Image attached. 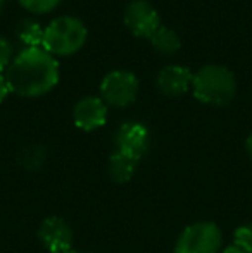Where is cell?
<instances>
[{
  "label": "cell",
  "instance_id": "1",
  "mask_svg": "<svg viewBox=\"0 0 252 253\" xmlns=\"http://www.w3.org/2000/svg\"><path fill=\"white\" fill-rule=\"evenodd\" d=\"M10 93L24 98L44 97L59 83V60L45 48H23L3 71Z\"/></svg>",
  "mask_w": 252,
  "mask_h": 253
},
{
  "label": "cell",
  "instance_id": "2",
  "mask_svg": "<svg viewBox=\"0 0 252 253\" xmlns=\"http://www.w3.org/2000/svg\"><path fill=\"white\" fill-rule=\"evenodd\" d=\"M192 93L201 103L223 107L237 95V78L228 67L219 64H205L194 73Z\"/></svg>",
  "mask_w": 252,
  "mask_h": 253
},
{
  "label": "cell",
  "instance_id": "3",
  "mask_svg": "<svg viewBox=\"0 0 252 253\" xmlns=\"http://www.w3.org/2000/svg\"><path fill=\"white\" fill-rule=\"evenodd\" d=\"M87 38L88 30L80 17L59 16L45 26L42 48H45L55 59L57 57H69L85 47Z\"/></svg>",
  "mask_w": 252,
  "mask_h": 253
},
{
  "label": "cell",
  "instance_id": "4",
  "mask_svg": "<svg viewBox=\"0 0 252 253\" xmlns=\"http://www.w3.org/2000/svg\"><path fill=\"white\" fill-rule=\"evenodd\" d=\"M140 81L131 71H111L101 81V98L107 107H123L131 105L138 97Z\"/></svg>",
  "mask_w": 252,
  "mask_h": 253
},
{
  "label": "cell",
  "instance_id": "5",
  "mask_svg": "<svg viewBox=\"0 0 252 253\" xmlns=\"http://www.w3.org/2000/svg\"><path fill=\"white\" fill-rule=\"evenodd\" d=\"M221 231L212 222H195L178 238L176 253H219Z\"/></svg>",
  "mask_w": 252,
  "mask_h": 253
},
{
  "label": "cell",
  "instance_id": "6",
  "mask_svg": "<svg viewBox=\"0 0 252 253\" xmlns=\"http://www.w3.org/2000/svg\"><path fill=\"white\" fill-rule=\"evenodd\" d=\"M123 21L133 37L147 40H151L152 35L161 28V16L147 0H131L125 7Z\"/></svg>",
  "mask_w": 252,
  "mask_h": 253
},
{
  "label": "cell",
  "instance_id": "7",
  "mask_svg": "<svg viewBox=\"0 0 252 253\" xmlns=\"http://www.w3.org/2000/svg\"><path fill=\"white\" fill-rule=\"evenodd\" d=\"M151 145V133L142 123H125L116 133V152L140 162Z\"/></svg>",
  "mask_w": 252,
  "mask_h": 253
},
{
  "label": "cell",
  "instance_id": "8",
  "mask_svg": "<svg viewBox=\"0 0 252 253\" xmlns=\"http://www.w3.org/2000/svg\"><path fill=\"white\" fill-rule=\"evenodd\" d=\"M73 121L81 131H95L107 121V105L101 97H85L73 109Z\"/></svg>",
  "mask_w": 252,
  "mask_h": 253
},
{
  "label": "cell",
  "instance_id": "9",
  "mask_svg": "<svg viewBox=\"0 0 252 253\" xmlns=\"http://www.w3.org/2000/svg\"><path fill=\"white\" fill-rule=\"evenodd\" d=\"M42 243L49 253H69L73 243V233L66 220L61 217H49L42 222L38 231Z\"/></svg>",
  "mask_w": 252,
  "mask_h": 253
},
{
  "label": "cell",
  "instance_id": "10",
  "mask_svg": "<svg viewBox=\"0 0 252 253\" xmlns=\"http://www.w3.org/2000/svg\"><path fill=\"white\" fill-rule=\"evenodd\" d=\"M194 73L185 66L171 64L159 71L157 88L164 97H182L192 90Z\"/></svg>",
  "mask_w": 252,
  "mask_h": 253
},
{
  "label": "cell",
  "instance_id": "11",
  "mask_svg": "<svg viewBox=\"0 0 252 253\" xmlns=\"http://www.w3.org/2000/svg\"><path fill=\"white\" fill-rule=\"evenodd\" d=\"M151 45L155 48L161 55H173L182 48V40L178 33L173 31L171 28L161 26L151 38Z\"/></svg>",
  "mask_w": 252,
  "mask_h": 253
},
{
  "label": "cell",
  "instance_id": "12",
  "mask_svg": "<svg viewBox=\"0 0 252 253\" xmlns=\"http://www.w3.org/2000/svg\"><path fill=\"white\" fill-rule=\"evenodd\" d=\"M137 160H133L131 157L123 155L119 152H114L109 159V172L111 177L116 183H126L131 179L135 169H137Z\"/></svg>",
  "mask_w": 252,
  "mask_h": 253
},
{
  "label": "cell",
  "instance_id": "13",
  "mask_svg": "<svg viewBox=\"0 0 252 253\" xmlns=\"http://www.w3.org/2000/svg\"><path fill=\"white\" fill-rule=\"evenodd\" d=\"M44 33L45 28H42V24L35 19H24L21 21V24L17 26V38L26 48H35L44 45Z\"/></svg>",
  "mask_w": 252,
  "mask_h": 253
},
{
  "label": "cell",
  "instance_id": "14",
  "mask_svg": "<svg viewBox=\"0 0 252 253\" xmlns=\"http://www.w3.org/2000/svg\"><path fill=\"white\" fill-rule=\"evenodd\" d=\"M17 2L31 14H49L57 9L61 0H17Z\"/></svg>",
  "mask_w": 252,
  "mask_h": 253
},
{
  "label": "cell",
  "instance_id": "15",
  "mask_svg": "<svg viewBox=\"0 0 252 253\" xmlns=\"http://www.w3.org/2000/svg\"><path fill=\"white\" fill-rule=\"evenodd\" d=\"M233 245L246 253H252V222L244 224L235 231V243Z\"/></svg>",
  "mask_w": 252,
  "mask_h": 253
},
{
  "label": "cell",
  "instance_id": "16",
  "mask_svg": "<svg viewBox=\"0 0 252 253\" xmlns=\"http://www.w3.org/2000/svg\"><path fill=\"white\" fill-rule=\"evenodd\" d=\"M14 45L7 40L5 37H0V71H5L7 66L10 64V60L14 59Z\"/></svg>",
  "mask_w": 252,
  "mask_h": 253
},
{
  "label": "cell",
  "instance_id": "17",
  "mask_svg": "<svg viewBox=\"0 0 252 253\" xmlns=\"http://www.w3.org/2000/svg\"><path fill=\"white\" fill-rule=\"evenodd\" d=\"M9 93H10V88H9V83H7V78H5V74L0 71V103L9 97Z\"/></svg>",
  "mask_w": 252,
  "mask_h": 253
},
{
  "label": "cell",
  "instance_id": "18",
  "mask_svg": "<svg viewBox=\"0 0 252 253\" xmlns=\"http://www.w3.org/2000/svg\"><path fill=\"white\" fill-rule=\"evenodd\" d=\"M246 150H247L249 157L252 159V134H249V138L246 140Z\"/></svg>",
  "mask_w": 252,
  "mask_h": 253
},
{
  "label": "cell",
  "instance_id": "19",
  "mask_svg": "<svg viewBox=\"0 0 252 253\" xmlns=\"http://www.w3.org/2000/svg\"><path fill=\"white\" fill-rule=\"evenodd\" d=\"M223 253H246V252L240 250V248H237L235 245H233V247H228V248H226V250L223 252Z\"/></svg>",
  "mask_w": 252,
  "mask_h": 253
},
{
  "label": "cell",
  "instance_id": "20",
  "mask_svg": "<svg viewBox=\"0 0 252 253\" xmlns=\"http://www.w3.org/2000/svg\"><path fill=\"white\" fill-rule=\"evenodd\" d=\"M2 9H3V0H0V12H2Z\"/></svg>",
  "mask_w": 252,
  "mask_h": 253
},
{
  "label": "cell",
  "instance_id": "21",
  "mask_svg": "<svg viewBox=\"0 0 252 253\" xmlns=\"http://www.w3.org/2000/svg\"><path fill=\"white\" fill-rule=\"evenodd\" d=\"M69 253H83V252H69Z\"/></svg>",
  "mask_w": 252,
  "mask_h": 253
}]
</instances>
